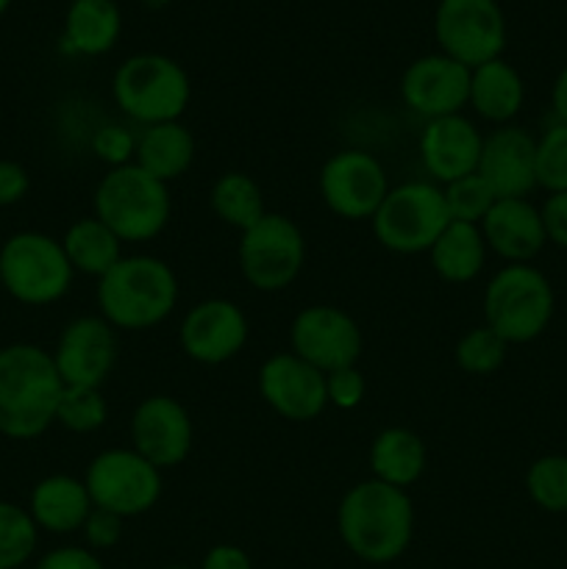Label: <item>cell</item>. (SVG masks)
I'll use <instances>...</instances> for the list:
<instances>
[{"mask_svg":"<svg viewBox=\"0 0 567 569\" xmlns=\"http://www.w3.org/2000/svg\"><path fill=\"white\" fill-rule=\"evenodd\" d=\"M337 531L356 559L389 565L406 553L415 537V503L406 489L370 478L339 500Z\"/></svg>","mask_w":567,"mask_h":569,"instance_id":"cell-1","label":"cell"},{"mask_svg":"<svg viewBox=\"0 0 567 569\" xmlns=\"http://www.w3.org/2000/svg\"><path fill=\"white\" fill-rule=\"evenodd\" d=\"M61 381L56 361L37 345H11L0 350V433L33 439L56 422Z\"/></svg>","mask_w":567,"mask_h":569,"instance_id":"cell-2","label":"cell"},{"mask_svg":"<svg viewBox=\"0 0 567 569\" xmlns=\"http://www.w3.org/2000/svg\"><path fill=\"white\" fill-rule=\"evenodd\" d=\"M178 303V278L156 256H122L98 278V309L111 328L145 331L172 315Z\"/></svg>","mask_w":567,"mask_h":569,"instance_id":"cell-3","label":"cell"},{"mask_svg":"<svg viewBox=\"0 0 567 569\" xmlns=\"http://www.w3.org/2000/svg\"><path fill=\"white\" fill-rule=\"evenodd\" d=\"M172 214V198L165 181L142 167H115L94 189V217L122 242H148L159 237Z\"/></svg>","mask_w":567,"mask_h":569,"instance_id":"cell-4","label":"cell"},{"mask_svg":"<svg viewBox=\"0 0 567 569\" xmlns=\"http://www.w3.org/2000/svg\"><path fill=\"white\" fill-rule=\"evenodd\" d=\"M556 295L545 272L531 264H506L484 289V326L506 345H526L543 337L554 320Z\"/></svg>","mask_w":567,"mask_h":569,"instance_id":"cell-5","label":"cell"},{"mask_svg":"<svg viewBox=\"0 0 567 569\" xmlns=\"http://www.w3.org/2000/svg\"><path fill=\"white\" fill-rule=\"evenodd\" d=\"M122 114L148 126L176 122L187 111L192 87L178 61L161 53H137L122 61L111 81Z\"/></svg>","mask_w":567,"mask_h":569,"instance_id":"cell-6","label":"cell"},{"mask_svg":"<svg viewBox=\"0 0 567 569\" xmlns=\"http://www.w3.org/2000/svg\"><path fill=\"white\" fill-rule=\"evenodd\" d=\"M448 222L442 187L431 181H409L389 189L372 214V233L392 253L415 256L428 253Z\"/></svg>","mask_w":567,"mask_h":569,"instance_id":"cell-7","label":"cell"},{"mask_svg":"<svg viewBox=\"0 0 567 569\" xmlns=\"http://www.w3.org/2000/svg\"><path fill=\"white\" fill-rule=\"evenodd\" d=\"M72 272L61 242L48 233H14L0 250V287L20 303H56L70 289Z\"/></svg>","mask_w":567,"mask_h":569,"instance_id":"cell-8","label":"cell"},{"mask_svg":"<svg viewBox=\"0 0 567 569\" xmlns=\"http://www.w3.org/2000/svg\"><path fill=\"white\" fill-rule=\"evenodd\" d=\"M306 264V237L289 217L267 211L239 239V270L259 292H284Z\"/></svg>","mask_w":567,"mask_h":569,"instance_id":"cell-9","label":"cell"},{"mask_svg":"<svg viewBox=\"0 0 567 569\" xmlns=\"http://www.w3.org/2000/svg\"><path fill=\"white\" fill-rule=\"evenodd\" d=\"M87 492L94 509L122 517L148 515L161 498V470L128 448L103 450L89 465Z\"/></svg>","mask_w":567,"mask_h":569,"instance_id":"cell-10","label":"cell"},{"mask_svg":"<svg viewBox=\"0 0 567 569\" xmlns=\"http://www.w3.org/2000/svg\"><path fill=\"white\" fill-rule=\"evenodd\" d=\"M434 37L445 56L472 70L500 59L506 48V17L495 0H439Z\"/></svg>","mask_w":567,"mask_h":569,"instance_id":"cell-11","label":"cell"},{"mask_svg":"<svg viewBox=\"0 0 567 569\" xmlns=\"http://www.w3.org/2000/svg\"><path fill=\"white\" fill-rule=\"evenodd\" d=\"M387 192V170L367 150H339L320 170L322 203L342 220H372Z\"/></svg>","mask_w":567,"mask_h":569,"instance_id":"cell-12","label":"cell"},{"mask_svg":"<svg viewBox=\"0 0 567 569\" xmlns=\"http://www.w3.org/2000/svg\"><path fill=\"white\" fill-rule=\"evenodd\" d=\"M289 342L292 353L322 376L356 367L365 345L354 317L337 306H309L300 311L289 328Z\"/></svg>","mask_w":567,"mask_h":569,"instance_id":"cell-13","label":"cell"},{"mask_svg":"<svg viewBox=\"0 0 567 569\" xmlns=\"http://www.w3.org/2000/svg\"><path fill=\"white\" fill-rule=\"evenodd\" d=\"M131 442L156 470L183 465L195 442L192 417L170 395H150L133 409Z\"/></svg>","mask_w":567,"mask_h":569,"instance_id":"cell-14","label":"cell"},{"mask_svg":"<svg viewBox=\"0 0 567 569\" xmlns=\"http://www.w3.org/2000/svg\"><path fill=\"white\" fill-rule=\"evenodd\" d=\"M117 328L103 317H78L61 331L59 345L50 356L56 361L64 387H94L109 381L117 365Z\"/></svg>","mask_w":567,"mask_h":569,"instance_id":"cell-15","label":"cell"},{"mask_svg":"<svg viewBox=\"0 0 567 569\" xmlns=\"http://www.w3.org/2000/svg\"><path fill=\"white\" fill-rule=\"evenodd\" d=\"M248 317L233 300L209 298L187 311L178 328L181 350L198 365H226L248 342Z\"/></svg>","mask_w":567,"mask_h":569,"instance_id":"cell-16","label":"cell"},{"mask_svg":"<svg viewBox=\"0 0 567 569\" xmlns=\"http://www.w3.org/2000/svg\"><path fill=\"white\" fill-rule=\"evenodd\" d=\"M259 392L289 422H311L328 406L326 376L295 353H276L261 365Z\"/></svg>","mask_w":567,"mask_h":569,"instance_id":"cell-17","label":"cell"},{"mask_svg":"<svg viewBox=\"0 0 567 569\" xmlns=\"http://www.w3.org/2000/svg\"><path fill=\"white\" fill-rule=\"evenodd\" d=\"M404 103L426 120L461 114L470 98V67L445 53L422 56L400 78Z\"/></svg>","mask_w":567,"mask_h":569,"instance_id":"cell-18","label":"cell"},{"mask_svg":"<svg viewBox=\"0 0 567 569\" xmlns=\"http://www.w3.org/2000/svg\"><path fill=\"white\" fill-rule=\"evenodd\" d=\"M534 150H537V139L526 128L511 126V122L498 126L484 137L476 172L498 200L528 198V192L537 189Z\"/></svg>","mask_w":567,"mask_h":569,"instance_id":"cell-19","label":"cell"},{"mask_svg":"<svg viewBox=\"0 0 567 569\" xmlns=\"http://www.w3.org/2000/svg\"><path fill=\"white\" fill-rule=\"evenodd\" d=\"M484 137L467 117L428 120L420 133V159L434 183H454L478 170Z\"/></svg>","mask_w":567,"mask_h":569,"instance_id":"cell-20","label":"cell"},{"mask_svg":"<svg viewBox=\"0 0 567 569\" xmlns=\"http://www.w3.org/2000/svg\"><path fill=\"white\" fill-rule=\"evenodd\" d=\"M487 250L498 253L509 264H528L548 244L543 211L528 198L495 200L481 226Z\"/></svg>","mask_w":567,"mask_h":569,"instance_id":"cell-21","label":"cell"},{"mask_svg":"<svg viewBox=\"0 0 567 569\" xmlns=\"http://www.w3.org/2000/svg\"><path fill=\"white\" fill-rule=\"evenodd\" d=\"M92 509L87 483L72 476H50L33 487L28 515L37 522V528H44V531L72 533L81 531Z\"/></svg>","mask_w":567,"mask_h":569,"instance_id":"cell-22","label":"cell"},{"mask_svg":"<svg viewBox=\"0 0 567 569\" xmlns=\"http://www.w3.org/2000/svg\"><path fill=\"white\" fill-rule=\"evenodd\" d=\"M523 100H526V87H523L520 72L509 61L493 59L470 70V98H467V103L484 120L495 122V126H509L520 114Z\"/></svg>","mask_w":567,"mask_h":569,"instance_id":"cell-23","label":"cell"},{"mask_svg":"<svg viewBox=\"0 0 567 569\" xmlns=\"http://www.w3.org/2000/svg\"><path fill=\"white\" fill-rule=\"evenodd\" d=\"M195 161V137L181 120L148 126L137 139L133 164L142 167L148 176L170 183L181 178Z\"/></svg>","mask_w":567,"mask_h":569,"instance_id":"cell-24","label":"cell"},{"mask_svg":"<svg viewBox=\"0 0 567 569\" xmlns=\"http://www.w3.org/2000/svg\"><path fill=\"white\" fill-rule=\"evenodd\" d=\"M426 445L409 428H384L370 448L372 478L389 487L409 489L426 472Z\"/></svg>","mask_w":567,"mask_h":569,"instance_id":"cell-25","label":"cell"},{"mask_svg":"<svg viewBox=\"0 0 567 569\" xmlns=\"http://www.w3.org/2000/svg\"><path fill=\"white\" fill-rule=\"evenodd\" d=\"M120 28L115 0H72L64 17V44L72 53L103 56L117 44Z\"/></svg>","mask_w":567,"mask_h":569,"instance_id":"cell-26","label":"cell"},{"mask_svg":"<svg viewBox=\"0 0 567 569\" xmlns=\"http://www.w3.org/2000/svg\"><path fill=\"white\" fill-rule=\"evenodd\" d=\"M431 267L442 281L448 283H470L481 276L484 261H487V242L478 226L467 222H448L437 242L428 250Z\"/></svg>","mask_w":567,"mask_h":569,"instance_id":"cell-27","label":"cell"},{"mask_svg":"<svg viewBox=\"0 0 567 569\" xmlns=\"http://www.w3.org/2000/svg\"><path fill=\"white\" fill-rule=\"evenodd\" d=\"M72 270L83 276L103 278L122 259V239L106 228L98 217H83L67 228L61 239Z\"/></svg>","mask_w":567,"mask_h":569,"instance_id":"cell-28","label":"cell"},{"mask_svg":"<svg viewBox=\"0 0 567 569\" xmlns=\"http://www.w3.org/2000/svg\"><path fill=\"white\" fill-rule=\"evenodd\" d=\"M211 211L220 217L226 226L237 228L239 233L248 231L250 226L267 214L265 192L248 172H226L215 181L209 194Z\"/></svg>","mask_w":567,"mask_h":569,"instance_id":"cell-29","label":"cell"},{"mask_svg":"<svg viewBox=\"0 0 567 569\" xmlns=\"http://www.w3.org/2000/svg\"><path fill=\"white\" fill-rule=\"evenodd\" d=\"M526 492L537 509L548 515H567V456H539L526 472Z\"/></svg>","mask_w":567,"mask_h":569,"instance_id":"cell-30","label":"cell"},{"mask_svg":"<svg viewBox=\"0 0 567 569\" xmlns=\"http://www.w3.org/2000/svg\"><path fill=\"white\" fill-rule=\"evenodd\" d=\"M506 353H509V345L489 326L470 328L454 348L456 365L470 372V376H493V372H498L504 367Z\"/></svg>","mask_w":567,"mask_h":569,"instance_id":"cell-31","label":"cell"},{"mask_svg":"<svg viewBox=\"0 0 567 569\" xmlns=\"http://www.w3.org/2000/svg\"><path fill=\"white\" fill-rule=\"evenodd\" d=\"M109 417V406L100 389L94 387H64L59 406H56V422L72 433H92L103 428Z\"/></svg>","mask_w":567,"mask_h":569,"instance_id":"cell-32","label":"cell"},{"mask_svg":"<svg viewBox=\"0 0 567 569\" xmlns=\"http://www.w3.org/2000/svg\"><path fill=\"white\" fill-rule=\"evenodd\" d=\"M537 187L548 194L567 192V126L556 120L543 131L534 150Z\"/></svg>","mask_w":567,"mask_h":569,"instance_id":"cell-33","label":"cell"},{"mask_svg":"<svg viewBox=\"0 0 567 569\" xmlns=\"http://www.w3.org/2000/svg\"><path fill=\"white\" fill-rule=\"evenodd\" d=\"M37 550V522L26 509L0 503V569H17Z\"/></svg>","mask_w":567,"mask_h":569,"instance_id":"cell-34","label":"cell"},{"mask_svg":"<svg viewBox=\"0 0 567 569\" xmlns=\"http://www.w3.org/2000/svg\"><path fill=\"white\" fill-rule=\"evenodd\" d=\"M442 194L450 220L467 222V226H481L484 217L489 214V209H493L495 200H498L478 172L459 178V181L454 183H445Z\"/></svg>","mask_w":567,"mask_h":569,"instance_id":"cell-35","label":"cell"},{"mask_svg":"<svg viewBox=\"0 0 567 569\" xmlns=\"http://www.w3.org/2000/svg\"><path fill=\"white\" fill-rule=\"evenodd\" d=\"M92 148H94V156H98L100 161H106V164H111V170H115V167L133 164L137 139H133V133L128 131V128L103 126L98 133H94Z\"/></svg>","mask_w":567,"mask_h":569,"instance_id":"cell-36","label":"cell"},{"mask_svg":"<svg viewBox=\"0 0 567 569\" xmlns=\"http://www.w3.org/2000/svg\"><path fill=\"white\" fill-rule=\"evenodd\" d=\"M326 392H328V403L337 406V409L342 411H350L365 400L367 381L359 372V367H345V370L328 372Z\"/></svg>","mask_w":567,"mask_h":569,"instance_id":"cell-37","label":"cell"},{"mask_svg":"<svg viewBox=\"0 0 567 569\" xmlns=\"http://www.w3.org/2000/svg\"><path fill=\"white\" fill-rule=\"evenodd\" d=\"M122 522L126 520L117 515H111V511L92 509V515L87 517V522H83L81 531H83V537H87L89 548L109 550L122 539Z\"/></svg>","mask_w":567,"mask_h":569,"instance_id":"cell-38","label":"cell"},{"mask_svg":"<svg viewBox=\"0 0 567 569\" xmlns=\"http://www.w3.org/2000/svg\"><path fill=\"white\" fill-rule=\"evenodd\" d=\"M539 211H543L548 242L556 244V248L567 250V192L548 194V200H545Z\"/></svg>","mask_w":567,"mask_h":569,"instance_id":"cell-39","label":"cell"},{"mask_svg":"<svg viewBox=\"0 0 567 569\" xmlns=\"http://www.w3.org/2000/svg\"><path fill=\"white\" fill-rule=\"evenodd\" d=\"M37 569H106L103 561L83 548H56L42 556Z\"/></svg>","mask_w":567,"mask_h":569,"instance_id":"cell-40","label":"cell"},{"mask_svg":"<svg viewBox=\"0 0 567 569\" xmlns=\"http://www.w3.org/2000/svg\"><path fill=\"white\" fill-rule=\"evenodd\" d=\"M28 172L17 161H0V206H14L26 198Z\"/></svg>","mask_w":567,"mask_h":569,"instance_id":"cell-41","label":"cell"},{"mask_svg":"<svg viewBox=\"0 0 567 569\" xmlns=\"http://www.w3.org/2000/svg\"><path fill=\"white\" fill-rule=\"evenodd\" d=\"M200 569H253L248 553L237 545H215V548L206 553Z\"/></svg>","mask_w":567,"mask_h":569,"instance_id":"cell-42","label":"cell"},{"mask_svg":"<svg viewBox=\"0 0 567 569\" xmlns=\"http://www.w3.org/2000/svg\"><path fill=\"white\" fill-rule=\"evenodd\" d=\"M550 106H554L556 120L567 126V64L561 67V72L554 81V89H550Z\"/></svg>","mask_w":567,"mask_h":569,"instance_id":"cell-43","label":"cell"},{"mask_svg":"<svg viewBox=\"0 0 567 569\" xmlns=\"http://www.w3.org/2000/svg\"><path fill=\"white\" fill-rule=\"evenodd\" d=\"M145 3H148L150 9H161V6H165L167 0H145Z\"/></svg>","mask_w":567,"mask_h":569,"instance_id":"cell-44","label":"cell"},{"mask_svg":"<svg viewBox=\"0 0 567 569\" xmlns=\"http://www.w3.org/2000/svg\"><path fill=\"white\" fill-rule=\"evenodd\" d=\"M11 6V0H0V14H6V9Z\"/></svg>","mask_w":567,"mask_h":569,"instance_id":"cell-45","label":"cell"},{"mask_svg":"<svg viewBox=\"0 0 567 569\" xmlns=\"http://www.w3.org/2000/svg\"><path fill=\"white\" fill-rule=\"evenodd\" d=\"M165 569H192V567H165Z\"/></svg>","mask_w":567,"mask_h":569,"instance_id":"cell-46","label":"cell"}]
</instances>
